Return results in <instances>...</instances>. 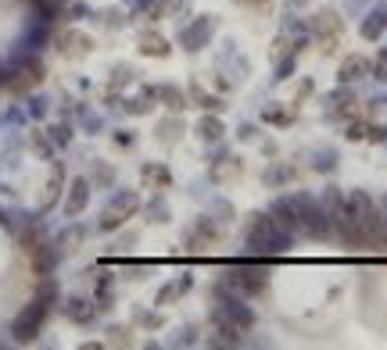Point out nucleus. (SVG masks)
<instances>
[{"label": "nucleus", "mask_w": 387, "mask_h": 350, "mask_svg": "<svg viewBox=\"0 0 387 350\" xmlns=\"http://www.w3.org/2000/svg\"><path fill=\"white\" fill-rule=\"evenodd\" d=\"M290 236L280 221L273 218V211H255L248 218V229H244V240L251 250H262V254H283L290 250Z\"/></svg>", "instance_id": "f257e3e1"}, {"label": "nucleus", "mask_w": 387, "mask_h": 350, "mask_svg": "<svg viewBox=\"0 0 387 350\" xmlns=\"http://www.w3.org/2000/svg\"><path fill=\"white\" fill-rule=\"evenodd\" d=\"M50 304H54V282L47 279V282L40 286L36 300H29V304L18 311L15 326H11V336H15L18 343H33V340L40 336L43 322H47V314H50Z\"/></svg>", "instance_id": "f03ea898"}, {"label": "nucleus", "mask_w": 387, "mask_h": 350, "mask_svg": "<svg viewBox=\"0 0 387 350\" xmlns=\"http://www.w3.org/2000/svg\"><path fill=\"white\" fill-rule=\"evenodd\" d=\"M226 282L233 290H241L244 297H262V293H269V265L237 261V265L226 268Z\"/></svg>", "instance_id": "7ed1b4c3"}, {"label": "nucleus", "mask_w": 387, "mask_h": 350, "mask_svg": "<svg viewBox=\"0 0 387 350\" xmlns=\"http://www.w3.org/2000/svg\"><path fill=\"white\" fill-rule=\"evenodd\" d=\"M136 207H140V197L133 194V189H122V194H115V197H111V204L101 211V229H104V233L122 229L126 221L136 214Z\"/></svg>", "instance_id": "20e7f679"}, {"label": "nucleus", "mask_w": 387, "mask_h": 350, "mask_svg": "<svg viewBox=\"0 0 387 350\" xmlns=\"http://www.w3.org/2000/svg\"><path fill=\"white\" fill-rule=\"evenodd\" d=\"M212 318H223V322H230V326H237V329H244V333L255 326L251 307H248L241 297H230L226 290H219V286H216V311H212Z\"/></svg>", "instance_id": "39448f33"}, {"label": "nucleus", "mask_w": 387, "mask_h": 350, "mask_svg": "<svg viewBox=\"0 0 387 350\" xmlns=\"http://www.w3.org/2000/svg\"><path fill=\"white\" fill-rule=\"evenodd\" d=\"M0 82H4L8 89H15V93H29L33 86H40V82H43V65H40L36 57H25L22 65H18V68H11V72H8L4 79H0Z\"/></svg>", "instance_id": "423d86ee"}, {"label": "nucleus", "mask_w": 387, "mask_h": 350, "mask_svg": "<svg viewBox=\"0 0 387 350\" xmlns=\"http://www.w3.org/2000/svg\"><path fill=\"white\" fill-rule=\"evenodd\" d=\"M219 229L212 226V221H208V218H197L194 221V229L187 233V250H194V254H204V250H212L216 243H219Z\"/></svg>", "instance_id": "0eeeda50"}, {"label": "nucleus", "mask_w": 387, "mask_h": 350, "mask_svg": "<svg viewBox=\"0 0 387 350\" xmlns=\"http://www.w3.org/2000/svg\"><path fill=\"white\" fill-rule=\"evenodd\" d=\"M312 29H316L319 43L326 47V54H330V50L337 47V36H341V18H337L334 11H319V15L312 18Z\"/></svg>", "instance_id": "6e6552de"}, {"label": "nucleus", "mask_w": 387, "mask_h": 350, "mask_svg": "<svg viewBox=\"0 0 387 350\" xmlns=\"http://www.w3.org/2000/svg\"><path fill=\"white\" fill-rule=\"evenodd\" d=\"M212 33H216V18H212V15H201V18L187 29V33H183V47H187V50H201L208 40H212Z\"/></svg>", "instance_id": "1a4fd4ad"}, {"label": "nucleus", "mask_w": 387, "mask_h": 350, "mask_svg": "<svg viewBox=\"0 0 387 350\" xmlns=\"http://www.w3.org/2000/svg\"><path fill=\"white\" fill-rule=\"evenodd\" d=\"M57 50L69 54V57H83V54L94 50V40L86 33H79V29H65V33L57 36Z\"/></svg>", "instance_id": "9d476101"}, {"label": "nucleus", "mask_w": 387, "mask_h": 350, "mask_svg": "<svg viewBox=\"0 0 387 350\" xmlns=\"http://www.w3.org/2000/svg\"><path fill=\"white\" fill-rule=\"evenodd\" d=\"M86 204H90V182H86V179H72L69 197H65V211L76 218V214L86 211Z\"/></svg>", "instance_id": "9b49d317"}, {"label": "nucleus", "mask_w": 387, "mask_h": 350, "mask_svg": "<svg viewBox=\"0 0 387 350\" xmlns=\"http://www.w3.org/2000/svg\"><path fill=\"white\" fill-rule=\"evenodd\" d=\"M366 72H370V61H366L363 54H351V57H344V65H341L337 79H341L344 86H351V82H359Z\"/></svg>", "instance_id": "f8f14e48"}, {"label": "nucleus", "mask_w": 387, "mask_h": 350, "mask_svg": "<svg viewBox=\"0 0 387 350\" xmlns=\"http://www.w3.org/2000/svg\"><path fill=\"white\" fill-rule=\"evenodd\" d=\"M62 182H65V172H62V165H54V168H50V179H47V186H43V200H40L43 211H50V207L57 204V197H62Z\"/></svg>", "instance_id": "ddd939ff"}, {"label": "nucleus", "mask_w": 387, "mask_h": 350, "mask_svg": "<svg viewBox=\"0 0 387 350\" xmlns=\"http://www.w3.org/2000/svg\"><path fill=\"white\" fill-rule=\"evenodd\" d=\"M223 133H226V129H223V118H219L216 111H208V115L197 122V136H201V140H208V143H216Z\"/></svg>", "instance_id": "4468645a"}, {"label": "nucleus", "mask_w": 387, "mask_h": 350, "mask_svg": "<svg viewBox=\"0 0 387 350\" xmlns=\"http://www.w3.org/2000/svg\"><path fill=\"white\" fill-rule=\"evenodd\" d=\"M65 314L72 318V322L86 326V322H94V304H90V300H79V297H72V300H69V307H65Z\"/></svg>", "instance_id": "2eb2a0df"}, {"label": "nucleus", "mask_w": 387, "mask_h": 350, "mask_svg": "<svg viewBox=\"0 0 387 350\" xmlns=\"http://www.w3.org/2000/svg\"><path fill=\"white\" fill-rule=\"evenodd\" d=\"M140 50H143L147 57H165V54H169V43H165L158 33H143V36H140Z\"/></svg>", "instance_id": "dca6fc26"}, {"label": "nucleus", "mask_w": 387, "mask_h": 350, "mask_svg": "<svg viewBox=\"0 0 387 350\" xmlns=\"http://www.w3.org/2000/svg\"><path fill=\"white\" fill-rule=\"evenodd\" d=\"M262 118H265V122H273V125H290V122H294V111H287L283 104H273V108H265V111H262Z\"/></svg>", "instance_id": "f3484780"}, {"label": "nucleus", "mask_w": 387, "mask_h": 350, "mask_svg": "<svg viewBox=\"0 0 387 350\" xmlns=\"http://www.w3.org/2000/svg\"><path fill=\"white\" fill-rule=\"evenodd\" d=\"M158 97H162V101H165V104H169L172 111H183V108H187V101H183V93H180V89H176V86H162V89H158Z\"/></svg>", "instance_id": "a211bd4d"}, {"label": "nucleus", "mask_w": 387, "mask_h": 350, "mask_svg": "<svg viewBox=\"0 0 387 350\" xmlns=\"http://www.w3.org/2000/svg\"><path fill=\"white\" fill-rule=\"evenodd\" d=\"M180 133H183V122H176V118H169V122L158 125V140H165V143H176V140H180Z\"/></svg>", "instance_id": "6ab92c4d"}, {"label": "nucleus", "mask_w": 387, "mask_h": 350, "mask_svg": "<svg viewBox=\"0 0 387 350\" xmlns=\"http://www.w3.org/2000/svg\"><path fill=\"white\" fill-rule=\"evenodd\" d=\"M187 290H190V279L183 275L180 282H172L169 290H162V293H158V304H169V300H176V297H183Z\"/></svg>", "instance_id": "aec40b11"}, {"label": "nucleus", "mask_w": 387, "mask_h": 350, "mask_svg": "<svg viewBox=\"0 0 387 350\" xmlns=\"http://www.w3.org/2000/svg\"><path fill=\"white\" fill-rule=\"evenodd\" d=\"M384 29H387V25L380 22V15H370V18L363 22V36H366V40H380Z\"/></svg>", "instance_id": "412c9836"}, {"label": "nucleus", "mask_w": 387, "mask_h": 350, "mask_svg": "<svg viewBox=\"0 0 387 350\" xmlns=\"http://www.w3.org/2000/svg\"><path fill=\"white\" fill-rule=\"evenodd\" d=\"M287 179H294V168H269L265 172V186H280Z\"/></svg>", "instance_id": "4be33fe9"}, {"label": "nucleus", "mask_w": 387, "mask_h": 350, "mask_svg": "<svg viewBox=\"0 0 387 350\" xmlns=\"http://www.w3.org/2000/svg\"><path fill=\"white\" fill-rule=\"evenodd\" d=\"M143 179H147V182H158V186H169V172L158 168V165H147V168H143Z\"/></svg>", "instance_id": "5701e85b"}, {"label": "nucleus", "mask_w": 387, "mask_h": 350, "mask_svg": "<svg viewBox=\"0 0 387 350\" xmlns=\"http://www.w3.org/2000/svg\"><path fill=\"white\" fill-rule=\"evenodd\" d=\"M370 136V125L366 122H355L351 129H348V140H366Z\"/></svg>", "instance_id": "b1692460"}, {"label": "nucleus", "mask_w": 387, "mask_h": 350, "mask_svg": "<svg viewBox=\"0 0 387 350\" xmlns=\"http://www.w3.org/2000/svg\"><path fill=\"white\" fill-rule=\"evenodd\" d=\"M79 243H83V229H72V233L62 240V247H65V250H72V247H79Z\"/></svg>", "instance_id": "393cba45"}, {"label": "nucleus", "mask_w": 387, "mask_h": 350, "mask_svg": "<svg viewBox=\"0 0 387 350\" xmlns=\"http://www.w3.org/2000/svg\"><path fill=\"white\" fill-rule=\"evenodd\" d=\"M108 336H111V343H122V347L129 343V333H126V329H111Z\"/></svg>", "instance_id": "a878e982"}, {"label": "nucleus", "mask_w": 387, "mask_h": 350, "mask_svg": "<svg viewBox=\"0 0 387 350\" xmlns=\"http://www.w3.org/2000/svg\"><path fill=\"white\" fill-rule=\"evenodd\" d=\"M54 143H69V129H65V125H57V129H54Z\"/></svg>", "instance_id": "bb28decb"}, {"label": "nucleus", "mask_w": 387, "mask_h": 350, "mask_svg": "<svg viewBox=\"0 0 387 350\" xmlns=\"http://www.w3.org/2000/svg\"><path fill=\"white\" fill-rule=\"evenodd\" d=\"M377 211H380V221H384V229H387V197L377 200Z\"/></svg>", "instance_id": "cd10ccee"}, {"label": "nucleus", "mask_w": 387, "mask_h": 350, "mask_svg": "<svg viewBox=\"0 0 387 350\" xmlns=\"http://www.w3.org/2000/svg\"><path fill=\"white\" fill-rule=\"evenodd\" d=\"M115 143L118 147H129V133H115Z\"/></svg>", "instance_id": "c85d7f7f"}, {"label": "nucleus", "mask_w": 387, "mask_h": 350, "mask_svg": "<svg viewBox=\"0 0 387 350\" xmlns=\"http://www.w3.org/2000/svg\"><path fill=\"white\" fill-rule=\"evenodd\" d=\"M377 15H380V22L387 25V4H384V8H377Z\"/></svg>", "instance_id": "c756f323"}, {"label": "nucleus", "mask_w": 387, "mask_h": 350, "mask_svg": "<svg viewBox=\"0 0 387 350\" xmlns=\"http://www.w3.org/2000/svg\"><path fill=\"white\" fill-rule=\"evenodd\" d=\"M294 4H305V0H294Z\"/></svg>", "instance_id": "7c9ffc66"}]
</instances>
